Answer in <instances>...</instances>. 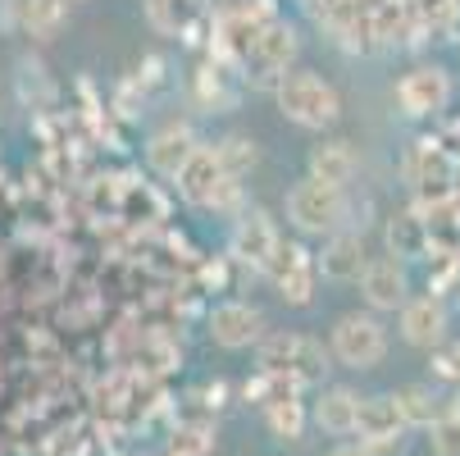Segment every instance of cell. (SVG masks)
<instances>
[{
  "instance_id": "1",
  "label": "cell",
  "mask_w": 460,
  "mask_h": 456,
  "mask_svg": "<svg viewBox=\"0 0 460 456\" xmlns=\"http://www.w3.org/2000/svg\"><path fill=\"white\" fill-rule=\"evenodd\" d=\"M274 101H279L283 119L305 128V133H323V128H333L342 119V92L314 69H292L274 87Z\"/></svg>"
},
{
  "instance_id": "2",
  "label": "cell",
  "mask_w": 460,
  "mask_h": 456,
  "mask_svg": "<svg viewBox=\"0 0 460 456\" xmlns=\"http://www.w3.org/2000/svg\"><path fill=\"white\" fill-rule=\"evenodd\" d=\"M173 183H178V197H182L187 206H201V210H228V206H237V197H242V178H233V174L224 169L219 151L206 147V142H196V151H191L187 165L173 174Z\"/></svg>"
},
{
  "instance_id": "3",
  "label": "cell",
  "mask_w": 460,
  "mask_h": 456,
  "mask_svg": "<svg viewBox=\"0 0 460 456\" xmlns=\"http://www.w3.org/2000/svg\"><path fill=\"white\" fill-rule=\"evenodd\" d=\"M283 215L301 237H328L333 228L347 224V187H328V183L305 174L301 183L288 187Z\"/></svg>"
},
{
  "instance_id": "4",
  "label": "cell",
  "mask_w": 460,
  "mask_h": 456,
  "mask_svg": "<svg viewBox=\"0 0 460 456\" xmlns=\"http://www.w3.org/2000/svg\"><path fill=\"white\" fill-rule=\"evenodd\" d=\"M328 356L347 370H374L387 356V324L374 310H347L338 315L333 334H328Z\"/></svg>"
},
{
  "instance_id": "5",
  "label": "cell",
  "mask_w": 460,
  "mask_h": 456,
  "mask_svg": "<svg viewBox=\"0 0 460 456\" xmlns=\"http://www.w3.org/2000/svg\"><path fill=\"white\" fill-rule=\"evenodd\" d=\"M296 55H301V37H296V28L279 14L265 32L255 37V46L242 55V69H246V78H251L255 87L274 92V87L296 69Z\"/></svg>"
},
{
  "instance_id": "6",
  "label": "cell",
  "mask_w": 460,
  "mask_h": 456,
  "mask_svg": "<svg viewBox=\"0 0 460 456\" xmlns=\"http://www.w3.org/2000/svg\"><path fill=\"white\" fill-rule=\"evenodd\" d=\"M255 361H260V370L288 374L296 383H319L328 370V352L310 334H265L255 343Z\"/></svg>"
},
{
  "instance_id": "7",
  "label": "cell",
  "mask_w": 460,
  "mask_h": 456,
  "mask_svg": "<svg viewBox=\"0 0 460 456\" xmlns=\"http://www.w3.org/2000/svg\"><path fill=\"white\" fill-rule=\"evenodd\" d=\"M265 279L279 288V297L288 306H310L314 301V279H319V265H314V255L301 246V242H279V251L270 255V265H265Z\"/></svg>"
},
{
  "instance_id": "8",
  "label": "cell",
  "mask_w": 460,
  "mask_h": 456,
  "mask_svg": "<svg viewBox=\"0 0 460 456\" xmlns=\"http://www.w3.org/2000/svg\"><path fill=\"white\" fill-rule=\"evenodd\" d=\"M397 110L411 119H433L451 105V74L442 64H415L411 74L397 78Z\"/></svg>"
},
{
  "instance_id": "9",
  "label": "cell",
  "mask_w": 460,
  "mask_h": 456,
  "mask_svg": "<svg viewBox=\"0 0 460 456\" xmlns=\"http://www.w3.org/2000/svg\"><path fill=\"white\" fill-rule=\"evenodd\" d=\"M406 434H411V425L402 420L392 393H383V398H360L356 438H360L374 456H397V452L406 447Z\"/></svg>"
},
{
  "instance_id": "10",
  "label": "cell",
  "mask_w": 460,
  "mask_h": 456,
  "mask_svg": "<svg viewBox=\"0 0 460 456\" xmlns=\"http://www.w3.org/2000/svg\"><path fill=\"white\" fill-rule=\"evenodd\" d=\"M356 283H360V297H365V306H369L374 315L402 310V301L411 297V279H406V265H402L397 255H374V260H365L360 274H356Z\"/></svg>"
},
{
  "instance_id": "11",
  "label": "cell",
  "mask_w": 460,
  "mask_h": 456,
  "mask_svg": "<svg viewBox=\"0 0 460 456\" xmlns=\"http://www.w3.org/2000/svg\"><path fill=\"white\" fill-rule=\"evenodd\" d=\"M265 310L260 306H251V301H219L215 310H210V338H215V347H224V352H246V347H255L260 338H265Z\"/></svg>"
},
{
  "instance_id": "12",
  "label": "cell",
  "mask_w": 460,
  "mask_h": 456,
  "mask_svg": "<svg viewBox=\"0 0 460 456\" xmlns=\"http://www.w3.org/2000/svg\"><path fill=\"white\" fill-rule=\"evenodd\" d=\"M279 242H283V233H279V224H274L270 210L251 206V210L237 215V228H233V255L242 260V265H251L255 274H265V265H270V255L279 251Z\"/></svg>"
},
{
  "instance_id": "13",
  "label": "cell",
  "mask_w": 460,
  "mask_h": 456,
  "mask_svg": "<svg viewBox=\"0 0 460 456\" xmlns=\"http://www.w3.org/2000/svg\"><path fill=\"white\" fill-rule=\"evenodd\" d=\"M397 319H402V338L420 352H433L438 343H447V329H451V315L433 292L429 297H406Z\"/></svg>"
},
{
  "instance_id": "14",
  "label": "cell",
  "mask_w": 460,
  "mask_h": 456,
  "mask_svg": "<svg viewBox=\"0 0 460 456\" xmlns=\"http://www.w3.org/2000/svg\"><path fill=\"white\" fill-rule=\"evenodd\" d=\"M274 19H279L274 0H246V5H237V10H228V14L219 19V46L242 64V55L255 46V37L265 32Z\"/></svg>"
},
{
  "instance_id": "15",
  "label": "cell",
  "mask_w": 460,
  "mask_h": 456,
  "mask_svg": "<svg viewBox=\"0 0 460 456\" xmlns=\"http://www.w3.org/2000/svg\"><path fill=\"white\" fill-rule=\"evenodd\" d=\"M365 233H356V228H333L323 237V251L314 255V265H319V274L323 279H333V283H356V274H360V265H365Z\"/></svg>"
},
{
  "instance_id": "16",
  "label": "cell",
  "mask_w": 460,
  "mask_h": 456,
  "mask_svg": "<svg viewBox=\"0 0 460 456\" xmlns=\"http://www.w3.org/2000/svg\"><path fill=\"white\" fill-rule=\"evenodd\" d=\"M356 416H360V393L347 388V383L323 388V393L314 398V407H310V420L323 434H333V438H351L356 434Z\"/></svg>"
},
{
  "instance_id": "17",
  "label": "cell",
  "mask_w": 460,
  "mask_h": 456,
  "mask_svg": "<svg viewBox=\"0 0 460 456\" xmlns=\"http://www.w3.org/2000/svg\"><path fill=\"white\" fill-rule=\"evenodd\" d=\"M142 5H146V23L160 37H187L201 19H210V0H142Z\"/></svg>"
},
{
  "instance_id": "18",
  "label": "cell",
  "mask_w": 460,
  "mask_h": 456,
  "mask_svg": "<svg viewBox=\"0 0 460 456\" xmlns=\"http://www.w3.org/2000/svg\"><path fill=\"white\" fill-rule=\"evenodd\" d=\"M196 151V133L187 123H164L160 133L146 142V165L160 174V178H173L182 165H187V156Z\"/></svg>"
},
{
  "instance_id": "19",
  "label": "cell",
  "mask_w": 460,
  "mask_h": 456,
  "mask_svg": "<svg viewBox=\"0 0 460 456\" xmlns=\"http://www.w3.org/2000/svg\"><path fill=\"white\" fill-rule=\"evenodd\" d=\"M356 169H360V160H356L351 142H342V138L310 147V160H305V174L319 178V183H328V187H347L356 178Z\"/></svg>"
},
{
  "instance_id": "20",
  "label": "cell",
  "mask_w": 460,
  "mask_h": 456,
  "mask_svg": "<svg viewBox=\"0 0 460 456\" xmlns=\"http://www.w3.org/2000/svg\"><path fill=\"white\" fill-rule=\"evenodd\" d=\"M19 23L37 41H50V37H59L64 23H69V5H64V0H19Z\"/></svg>"
},
{
  "instance_id": "21",
  "label": "cell",
  "mask_w": 460,
  "mask_h": 456,
  "mask_svg": "<svg viewBox=\"0 0 460 456\" xmlns=\"http://www.w3.org/2000/svg\"><path fill=\"white\" fill-rule=\"evenodd\" d=\"M392 402H397V411H402V420H406L411 429H429L433 416L442 411L429 383H406V388H397V393H392Z\"/></svg>"
},
{
  "instance_id": "22",
  "label": "cell",
  "mask_w": 460,
  "mask_h": 456,
  "mask_svg": "<svg viewBox=\"0 0 460 456\" xmlns=\"http://www.w3.org/2000/svg\"><path fill=\"white\" fill-rule=\"evenodd\" d=\"M265 425H270V434H274V438L296 443V438L305 434V407H301L296 398H283V402L265 407Z\"/></svg>"
},
{
  "instance_id": "23",
  "label": "cell",
  "mask_w": 460,
  "mask_h": 456,
  "mask_svg": "<svg viewBox=\"0 0 460 456\" xmlns=\"http://www.w3.org/2000/svg\"><path fill=\"white\" fill-rule=\"evenodd\" d=\"M215 151H219V160H224V169L233 174V178H242L246 169H255V160H260V151H255V142L251 138H224V142H215Z\"/></svg>"
},
{
  "instance_id": "24",
  "label": "cell",
  "mask_w": 460,
  "mask_h": 456,
  "mask_svg": "<svg viewBox=\"0 0 460 456\" xmlns=\"http://www.w3.org/2000/svg\"><path fill=\"white\" fill-rule=\"evenodd\" d=\"M429 447L433 456H460V420L451 416V407H442L429 425Z\"/></svg>"
},
{
  "instance_id": "25",
  "label": "cell",
  "mask_w": 460,
  "mask_h": 456,
  "mask_svg": "<svg viewBox=\"0 0 460 456\" xmlns=\"http://www.w3.org/2000/svg\"><path fill=\"white\" fill-rule=\"evenodd\" d=\"M210 452H215V438L206 429H178L169 443V456H210Z\"/></svg>"
},
{
  "instance_id": "26",
  "label": "cell",
  "mask_w": 460,
  "mask_h": 456,
  "mask_svg": "<svg viewBox=\"0 0 460 456\" xmlns=\"http://www.w3.org/2000/svg\"><path fill=\"white\" fill-rule=\"evenodd\" d=\"M433 379L460 388V343H438L433 347Z\"/></svg>"
},
{
  "instance_id": "27",
  "label": "cell",
  "mask_w": 460,
  "mask_h": 456,
  "mask_svg": "<svg viewBox=\"0 0 460 456\" xmlns=\"http://www.w3.org/2000/svg\"><path fill=\"white\" fill-rule=\"evenodd\" d=\"M424 14L442 23V19H451V14H456V0H424Z\"/></svg>"
},
{
  "instance_id": "28",
  "label": "cell",
  "mask_w": 460,
  "mask_h": 456,
  "mask_svg": "<svg viewBox=\"0 0 460 456\" xmlns=\"http://www.w3.org/2000/svg\"><path fill=\"white\" fill-rule=\"evenodd\" d=\"M328 456H374V452H369V447H365L360 438H351V443H338V447L328 452Z\"/></svg>"
},
{
  "instance_id": "29",
  "label": "cell",
  "mask_w": 460,
  "mask_h": 456,
  "mask_svg": "<svg viewBox=\"0 0 460 456\" xmlns=\"http://www.w3.org/2000/svg\"><path fill=\"white\" fill-rule=\"evenodd\" d=\"M10 14H14V5H10V0H0V23H10Z\"/></svg>"
},
{
  "instance_id": "30",
  "label": "cell",
  "mask_w": 460,
  "mask_h": 456,
  "mask_svg": "<svg viewBox=\"0 0 460 456\" xmlns=\"http://www.w3.org/2000/svg\"><path fill=\"white\" fill-rule=\"evenodd\" d=\"M451 416H456V420H460V393H456V402H451Z\"/></svg>"
},
{
  "instance_id": "31",
  "label": "cell",
  "mask_w": 460,
  "mask_h": 456,
  "mask_svg": "<svg viewBox=\"0 0 460 456\" xmlns=\"http://www.w3.org/2000/svg\"><path fill=\"white\" fill-rule=\"evenodd\" d=\"M64 5H83V0H64Z\"/></svg>"
}]
</instances>
